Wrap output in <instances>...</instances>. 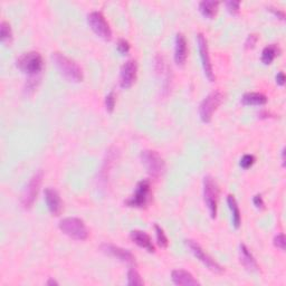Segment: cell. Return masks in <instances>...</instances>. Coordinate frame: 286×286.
<instances>
[{
    "mask_svg": "<svg viewBox=\"0 0 286 286\" xmlns=\"http://www.w3.org/2000/svg\"><path fill=\"white\" fill-rule=\"evenodd\" d=\"M52 57H53L55 65L58 68L60 74H62L67 80L74 83L82 82L83 80L82 68H80L74 60L70 59L67 56L62 53H54Z\"/></svg>",
    "mask_w": 286,
    "mask_h": 286,
    "instance_id": "cell-1",
    "label": "cell"
},
{
    "mask_svg": "<svg viewBox=\"0 0 286 286\" xmlns=\"http://www.w3.org/2000/svg\"><path fill=\"white\" fill-rule=\"evenodd\" d=\"M58 227L65 235L76 240H85L88 237V231L85 223L76 217H68L59 221Z\"/></svg>",
    "mask_w": 286,
    "mask_h": 286,
    "instance_id": "cell-2",
    "label": "cell"
},
{
    "mask_svg": "<svg viewBox=\"0 0 286 286\" xmlns=\"http://www.w3.org/2000/svg\"><path fill=\"white\" fill-rule=\"evenodd\" d=\"M224 94L220 91H213L210 94H208L200 103L199 106V115L200 119L205 123H209L212 119V115L218 106L223 103Z\"/></svg>",
    "mask_w": 286,
    "mask_h": 286,
    "instance_id": "cell-3",
    "label": "cell"
},
{
    "mask_svg": "<svg viewBox=\"0 0 286 286\" xmlns=\"http://www.w3.org/2000/svg\"><path fill=\"white\" fill-rule=\"evenodd\" d=\"M16 65L23 73L28 75H37L43 68L42 55L37 53V52L25 53L17 59Z\"/></svg>",
    "mask_w": 286,
    "mask_h": 286,
    "instance_id": "cell-4",
    "label": "cell"
},
{
    "mask_svg": "<svg viewBox=\"0 0 286 286\" xmlns=\"http://www.w3.org/2000/svg\"><path fill=\"white\" fill-rule=\"evenodd\" d=\"M141 160L152 178H159L164 170V161L156 151L144 150L141 153Z\"/></svg>",
    "mask_w": 286,
    "mask_h": 286,
    "instance_id": "cell-5",
    "label": "cell"
},
{
    "mask_svg": "<svg viewBox=\"0 0 286 286\" xmlns=\"http://www.w3.org/2000/svg\"><path fill=\"white\" fill-rule=\"evenodd\" d=\"M42 180H43V172L38 171V172H36L33 177H31L29 182L27 183L25 190H24L22 195V199H20V203H22L23 208L26 209V210L33 207L35 200L36 198H37L40 184H42Z\"/></svg>",
    "mask_w": 286,
    "mask_h": 286,
    "instance_id": "cell-6",
    "label": "cell"
},
{
    "mask_svg": "<svg viewBox=\"0 0 286 286\" xmlns=\"http://www.w3.org/2000/svg\"><path fill=\"white\" fill-rule=\"evenodd\" d=\"M218 187L216 181L211 177H205L204 179V198L205 204L210 213L211 218H216L217 215V199H218Z\"/></svg>",
    "mask_w": 286,
    "mask_h": 286,
    "instance_id": "cell-7",
    "label": "cell"
},
{
    "mask_svg": "<svg viewBox=\"0 0 286 286\" xmlns=\"http://www.w3.org/2000/svg\"><path fill=\"white\" fill-rule=\"evenodd\" d=\"M187 246L190 249L191 253L195 255L197 259H198L201 263H203L205 266H206L209 271H211L213 273H223L224 268L220 266V265L217 263V261L212 259V257L205 252V249L200 246V245L195 240H186Z\"/></svg>",
    "mask_w": 286,
    "mask_h": 286,
    "instance_id": "cell-8",
    "label": "cell"
},
{
    "mask_svg": "<svg viewBox=\"0 0 286 286\" xmlns=\"http://www.w3.org/2000/svg\"><path fill=\"white\" fill-rule=\"evenodd\" d=\"M87 23L92 30L99 36V37L110 40L112 38V30L108 23L104 18V16L100 11H92L87 15Z\"/></svg>",
    "mask_w": 286,
    "mask_h": 286,
    "instance_id": "cell-9",
    "label": "cell"
},
{
    "mask_svg": "<svg viewBox=\"0 0 286 286\" xmlns=\"http://www.w3.org/2000/svg\"><path fill=\"white\" fill-rule=\"evenodd\" d=\"M150 181L142 180L136 186L134 193L129 198L126 204L129 207L143 208L147 206L149 198H150Z\"/></svg>",
    "mask_w": 286,
    "mask_h": 286,
    "instance_id": "cell-10",
    "label": "cell"
},
{
    "mask_svg": "<svg viewBox=\"0 0 286 286\" xmlns=\"http://www.w3.org/2000/svg\"><path fill=\"white\" fill-rule=\"evenodd\" d=\"M197 43H198V50L205 75L207 76V78L210 80V82H213V80H215V74H213L211 60L210 57H209L207 40L203 34H198V36H197Z\"/></svg>",
    "mask_w": 286,
    "mask_h": 286,
    "instance_id": "cell-11",
    "label": "cell"
},
{
    "mask_svg": "<svg viewBox=\"0 0 286 286\" xmlns=\"http://www.w3.org/2000/svg\"><path fill=\"white\" fill-rule=\"evenodd\" d=\"M101 251H102L103 253H105L106 255L114 257V259L123 261V263H126V264H129V265L135 264L134 255L130 251H128V249L115 246V245H112V244H103V245H101Z\"/></svg>",
    "mask_w": 286,
    "mask_h": 286,
    "instance_id": "cell-12",
    "label": "cell"
},
{
    "mask_svg": "<svg viewBox=\"0 0 286 286\" xmlns=\"http://www.w3.org/2000/svg\"><path fill=\"white\" fill-rule=\"evenodd\" d=\"M136 79V63L134 60H128L121 68L120 85L123 88H129L133 85Z\"/></svg>",
    "mask_w": 286,
    "mask_h": 286,
    "instance_id": "cell-13",
    "label": "cell"
},
{
    "mask_svg": "<svg viewBox=\"0 0 286 286\" xmlns=\"http://www.w3.org/2000/svg\"><path fill=\"white\" fill-rule=\"evenodd\" d=\"M45 200L48 207V210L51 211L52 215L58 216L60 211H62V200L58 192L53 188H46L45 189Z\"/></svg>",
    "mask_w": 286,
    "mask_h": 286,
    "instance_id": "cell-14",
    "label": "cell"
},
{
    "mask_svg": "<svg viewBox=\"0 0 286 286\" xmlns=\"http://www.w3.org/2000/svg\"><path fill=\"white\" fill-rule=\"evenodd\" d=\"M175 46V62L177 65L183 66L187 60V40L182 34H177Z\"/></svg>",
    "mask_w": 286,
    "mask_h": 286,
    "instance_id": "cell-15",
    "label": "cell"
},
{
    "mask_svg": "<svg viewBox=\"0 0 286 286\" xmlns=\"http://www.w3.org/2000/svg\"><path fill=\"white\" fill-rule=\"evenodd\" d=\"M171 279L173 283L179 286L199 285V282L192 276V274L187 271H183V269H176V271H173L171 274Z\"/></svg>",
    "mask_w": 286,
    "mask_h": 286,
    "instance_id": "cell-16",
    "label": "cell"
},
{
    "mask_svg": "<svg viewBox=\"0 0 286 286\" xmlns=\"http://www.w3.org/2000/svg\"><path fill=\"white\" fill-rule=\"evenodd\" d=\"M131 239L133 240L139 247L146 249L149 253H155L156 251L155 245H153L150 236H149L147 233H144L142 231L131 232Z\"/></svg>",
    "mask_w": 286,
    "mask_h": 286,
    "instance_id": "cell-17",
    "label": "cell"
},
{
    "mask_svg": "<svg viewBox=\"0 0 286 286\" xmlns=\"http://www.w3.org/2000/svg\"><path fill=\"white\" fill-rule=\"evenodd\" d=\"M240 249V261L241 264L246 267L248 271H257L259 269V265L256 263V260L254 259L253 254L251 251L247 248V246L245 244H240L239 246Z\"/></svg>",
    "mask_w": 286,
    "mask_h": 286,
    "instance_id": "cell-18",
    "label": "cell"
},
{
    "mask_svg": "<svg viewBox=\"0 0 286 286\" xmlns=\"http://www.w3.org/2000/svg\"><path fill=\"white\" fill-rule=\"evenodd\" d=\"M227 204L229 206V209L232 211V220H233V226L236 229H238L240 227L241 224V216H240V210L238 207V204L235 199V197L229 195L227 197Z\"/></svg>",
    "mask_w": 286,
    "mask_h": 286,
    "instance_id": "cell-19",
    "label": "cell"
},
{
    "mask_svg": "<svg viewBox=\"0 0 286 286\" xmlns=\"http://www.w3.org/2000/svg\"><path fill=\"white\" fill-rule=\"evenodd\" d=\"M267 102V98L261 93L251 92V93L244 94L241 98V103L244 105H264Z\"/></svg>",
    "mask_w": 286,
    "mask_h": 286,
    "instance_id": "cell-20",
    "label": "cell"
},
{
    "mask_svg": "<svg viewBox=\"0 0 286 286\" xmlns=\"http://www.w3.org/2000/svg\"><path fill=\"white\" fill-rule=\"evenodd\" d=\"M219 2L218 1H210V0H205L199 3V10L203 14L204 17L208 19H212L217 14Z\"/></svg>",
    "mask_w": 286,
    "mask_h": 286,
    "instance_id": "cell-21",
    "label": "cell"
},
{
    "mask_svg": "<svg viewBox=\"0 0 286 286\" xmlns=\"http://www.w3.org/2000/svg\"><path fill=\"white\" fill-rule=\"evenodd\" d=\"M279 54L280 47L277 46L276 44H271V45L265 47L263 52H261V62H263L265 65H269Z\"/></svg>",
    "mask_w": 286,
    "mask_h": 286,
    "instance_id": "cell-22",
    "label": "cell"
},
{
    "mask_svg": "<svg viewBox=\"0 0 286 286\" xmlns=\"http://www.w3.org/2000/svg\"><path fill=\"white\" fill-rule=\"evenodd\" d=\"M0 38L3 44H9L13 39V33H11L10 25L7 22H2L0 25Z\"/></svg>",
    "mask_w": 286,
    "mask_h": 286,
    "instance_id": "cell-23",
    "label": "cell"
},
{
    "mask_svg": "<svg viewBox=\"0 0 286 286\" xmlns=\"http://www.w3.org/2000/svg\"><path fill=\"white\" fill-rule=\"evenodd\" d=\"M128 285H143V281L135 268H130L128 272Z\"/></svg>",
    "mask_w": 286,
    "mask_h": 286,
    "instance_id": "cell-24",
    "label": "cell"
},
{
    "mask_svg": "<svg viewBox=\"0 0 286 286\" xmlns=\"http://www.w3.org/2000/svg\"><path fill=\"white\" fill-rule=\"evenodd\" d=\"M155 229H156V241H158L159 246L162 247V248L168 247L169 241H168V238H167L166 234H164L163 229L156 224L155 225Z\"/></svg>",
    "mask_w": 286,
    "mask_h": 286,
    "instance_id": "cell-25",
    "label": "cell"
},
{
    "mask_svg": "<svg viewBox=\"0 0 286 286\" xmlns=\"http://www.w3.org/2000/svg\"><path fill=\"white\" fill-rule=\"evenodd\" d=\"M254 163H255V156L252 155H245L240 159V167L243 169L251 168Z\"/></svg>",
    "mask_w": 286,
    "mask_h": 286,
    "instance_id": "cell-26",
    "label": "cell"
},
{
    "mask_svg": "<svg viewBox=\"0 0 286 286\" xmlns=\"http://www.w3.org/2000/svg\"><path fill=\"white\" fill-rule=\"evenodd\" d=\"M105 107L107 112H113L115 107V94L114 92H110L105 98Z\"/></svg>",
    "mask_w": 286,
    "mask_h": 286,
    "instance_id": "cell-27",
    "label": "cell"
},
{
    "mask_svg": "<svg viewBox=\"0 0 286 286\" xmlns=\"http://www.w3.org/2000/svg\"><path fill=\"white\" fill-rule=\"evenodd\" d=\"M116 47H118L119 53H121L122 55L128 54L129 51H130V44H129V42L126 39H119L118 46Z\"/></svg>",
    "mask_w": 286,
    "mask_h": 286,
    "instance_id": "cell-28",
    "label": "cell"
},
{
    "mask_svg": "<svg viewBox=\"0 0 286 286\" xmlns=\"http://www.w3.org/2000/svg\"><path fill=\"white\" fill-rule=\"evenodd\" d=\"M226 7H227V10L231 14H233V15L238 14L240 2L239 1H235V0H231V1L226 2Z\"/></svg>",
    "mask_w": 286,
    "mask_h": 286,
    "instance_id": "cell-29",
    "label": "cell"
},
{
    "mask_svg": "<svg viewBox=\"0 0 286 286\" xmlns=\"http://www.w3.org/2000/svg\"><path fill=\"white\" fill-rule=\"evenodd\" d=\"M274 245L277 248H280L281 251H285V235L284 234H279L274 238Z\"/></svg>",
    "mask_w": 286,
    "mask_h": 286,
    "instance_id": "cell-30",
    "label": "cell"
},
{
    "mask_svg": "<svg viewBox=\"0 0 286 286\" xmlns=\"http://www.w3.org/2000/svg\"><path fill=\"white\" fill-rule=\"evenodd\" d=\"M257 40H259V36H257L256 34L248 35L246 42H245V47H246L247 50H249V48H254L256 45Z\"/></svg>",
    "mask_w": 286,
    "mask_h": 286,
    "instance_id": "cell-31",
    "label": "cell"
},
{
    "mask_svg": "<svg viewBox=\"0 0 286 286\" xmlns=\"http://www.w3.org/2000/svg\"><path fill=\"white\" fill-rule=\"evenodd\" d=\"M253 203L256 206V208H263L264 207V201H263V198H261L260 195H256L255 197H254Z\"/></svg>",
    "mask_w": 286,
    "mask_h": 286,
    "instance_id": "cell-32",
    "label": "cell"
},
{
    "mask_svg": "<svg viewBox=\"0 0 286 286\" xmlns=\"http://www.w3.org/2000/svg\"><path fill=\"white\" fill-rule=\"evenodd\" d=\"M267 9H268L269 11H272V13H273L274 15H275V16H277V18H280V19H282V20H283V19L285 18V14H284L282 10L276 9V8H274V7H268Z\"/></svg>",
    "mask_w": 286,
    "mask_h": 286,
    "instance_id": "cell-33",
    "label": "cell"
},
{
    "mask_svg": "<svg viewBox=\"0 0 286 286\" xmlns=\"http://www.w3.org/2000/svg\"><path fill=\"white\" fill-rule=\"evenodd\" d=\"M276 83L279 84V85H284V83H285V75L283 72H280L279 74L276 75Z\"/></svg>",
    "mask_w": 286,
    "mask_h": 286,
    "instance_id": "cell-34",
    "label": "cell"
},
{
    "mask_svg": "<svg viewBox=\"0 0 286 286\" xmlns=\"http://www.w3.org/2000/svg\"><path fill=\"white\" fill-rule=\"evenodd\" d=\"M47 285H58V282H56L54 279H50L47 281Z\"/></svg>",
    "mask_w": 286,
    "mask_h": 286,
    "instance_id": "cell-35",
    "label": "cell"
},
{
    "mask_svg": "<svg viewBox=\"0 0 286 286\" xmlns=\"http://www.w3.org/2000/svg\"><path fill=\"white\" fill-rule=\"evenodd\" d=\"M282 164H283V167L285 166V148L282 150Z\"/></svg>",
    "mask_w": 286,
    "mask_h": 286,
    "instance_id": "cell-36",
    "label": "cell"
}]
</instances>
